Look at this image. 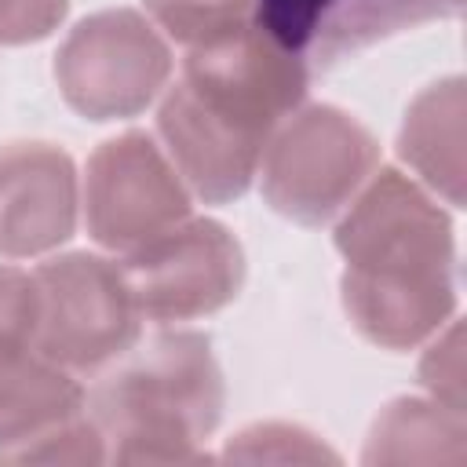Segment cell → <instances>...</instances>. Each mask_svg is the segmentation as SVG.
<instances>
[{
	"mask_svg": "<svg viewBox=\"0 0 467 467\" xmlns=\"http://www.w3.org/2000/svg\"><path fill=\"white\" fill-rule=\"evenodd\" d=\"M306 84L310 66L252 18L190 47L157 106V135L190 193L204 204L237 201L255 182L270 135L303 106Z\"/></svg>",
	"mask_w": 467,
	"mask_h": 467,
	"instance_id": "cell-1",
	"label": "cell"
},
{
	"mask_svg": "<svg viewBox=\"0 0 467 467\" xmlns=\"http://www.w3.org/2000/svg\"><path fill=\"white\" fill-rule=\"evenodd\" d=\"M339 296L361 339L412 350L456 314V237L449 212L423 182L376 168L339 212Z\"/></svg>",
	"mask_w": 467,
	"mask_h": 467,
	"instance_id": "cell-2",
	"label": "cell"
},
{
	"mask_svg": "<svg viewBox=\"0 0 467 467\" xmlns=\"http://www.w3.org/2000/svg\"><path fill=\"white\" fill-rule=\"evenodd\" d=\"M226 383L212 339L161 328L131 343L88 394V412L117 463H204L223 420Z\"/></svg>",
	"mask_w": 467,
	"mask_h": 467,
	"instance_id": "cell-3",
	"label": "cell"
},
{
	"mask_svg": "<svg viewBox=\"0 0 467 467\" xmlns=\"http://www.w3.org/2000/svg\"><path fill=\"white\" fill-rule=\"evenodd\" d=\"M379 168L376 135L339 106H303L281 120L259 161L263 201L299 223L325 226Z\"/></svg>",
	"mask_w": 467,
	"mask_h": 467,
	"instance_id": "cell-4",
	"label": "cell"
},
{
	"mask_svg": "<svg viewBox=\"0 0 467 467\" xmlns=\"http://www.w3.org/2000/svg\"><path fill=\"white\" fill-rule=\"evenodd\" d=\"M175 58L168 36L135 7L80 18L55 51V84L84 120H128L153 106Z\"/></svg>",
	"mask_w": 467,
	"mask_h": 467,
	"instance_id": "cell-5",
	"label": "cell"
},
{
	"mask_svg": "<svg viewBox=\"0 0 467 467\" xmlns=\"http://www.w3.org/2000/svg\"><path fill=\"white\" fill-rule=\"evenodd\" d=\"M36 325L33 347L66 372H102L142 328L117 259L99 252L51 255L33 270Z\"/></svg>",
	"mask_w": 467,
	"mask_h": 467,
	"instance_id": "cell-6",
	"label": "cell"
},
{
	"mask_svg": "<svg viewBox=\"0 0 467 467\" xmlns=\"http://www.w3.org/2000/svg\"><path fill=\"white\" fill-rule=\"evenodd\" d=\"M80 208L91 241L124 255L190 219L193 193L150 131H124L88 157Z\"/></svg>",
	"mask_w": 467,
	"mask_h": 467,
	"instance_id": "cell-7",
	"label": "cell"
},
{
	"mask_svg": "<svg viewBox=\"0 0 467 467\" xmlns=\"http://www.w3.org/2000/svg\"><path fill=\"white\" fill-rule=\"evenodd\" d=\"M117 263L139 317L153 325L208 317L234 303L244 285V248L219 219L190 215Z\"/></svg>",
	"mask_w": 467,
	"mask_h": 467,
	"instance_id": "cell-8",
	"label": "cell"
},
{
	"mask_svg": "<svg viewBox=\"0 0 467 467\" xmlns=\"http://www.w3.org/2000/svg\"><path fill=\"white\" fill-rule=\"evenodd\" d=\"M80 175L55 142L0 146V255L33 259L77 234Z\"/></svg>",
	"mask_w": 467,
	"mask_h": 467,
	"instance_id": "cell-9",
	"label": "cell"
},
{
	"mask_svg": "<svg viewBox=\"0 0 467 467\" xmlns=\"http://www.w3.org/2000/svg\"><path fill=\"white\" fill-rule=\"evenodd\" d=\"M84 412L88 394L73 372L44 358L33 339L0 343V463Z\"/></svg>",
	"mask_w": 467,
	"mask_h": 467,
	"instance_id": "cell-10",
	"label": "cell"
},
{
	"mask_svg": "<svg viewBox=\"0 0 467 467\" xmlns=\"http://www.w3.org/2000/svg\"><path fill=\"white\" fill-rule=\"evenodd\" d=\"M463 77H445L409 102L398 131L401 161L452 208H463Z\"/></svg>",
	"mask_w": 467,
	"mask_h": 467,
	"instance_id": "cell-11",
	"label": "cell"
},
{
	"mask_svg": "<svg viewBox=\"0 0 467 467\" xmlns=\"http://www.w3.org/2000/svg\"><path fill=\"white\" fill-rule=\"evenodd\" d=\"M463 412L434 398H394L372 420L365 463H463Z\"/></svg>",
	"mask_w": 467,
	"mask_h": 467,
	"instance_id": "cell-12",
	"label": "cell"
},
{
	"mask_svg": "<svg viewBox=\"0 0 467 467\" xmlns=\"http://www.w3.org/2000/svg\"><path fill=\"white\" fill-rule=\"evenodd\" d=\"M460 11H463V0H358L314 36V44L306 47V66L328 69L339 58L358 55L401 29H412L434 18H456Z\"/></svg>",
	"mask_w": 467,
	"mask_h": 467,
	"instance_id": "cell-13",
	"label": "cell"
},
{
	"mask_svg": "<svg viewBox=\"0 0 467 467\" xmlns=\"http://www.w3.org/2000/svg\"><path fill=\"white\" fill-rule=\"evenodd\" d=\"M150 22L182 51L208 44L252 18V0H142Z\"/></svg>",
	"mask_w": 467,
	"mask_h": 467,
	"instance_id": "cell-14",
	"label": "cell"
},
{
	"mask_svg": "<svg viewBox=\"0 0 467 467\" xmlns=\"http://www.w3.org/2000/svg\"><path fill=\"white\" fill-rule=\"evenodd\" d=\"M358 0H252V22L285 51H296L306 62L314 36L339 18Z\"/></svg>",
	"mask_w": 467,
	"mask_h": 467,
	"instance_id": "cell-15",
	"label": "cell"
},
{
	"mask_svg": "<svg viewBox=\"0 0 467 467\" xmlns=\"http://www.w3.org/2000/svg\"><path fill=\"white\" fill-rule=\"evenodd\" d=\"M226 460H336V452L296 423H252L226 441Z\"/></svg>",
	"mask_w": 467,
	"mask_h": 467,
	"instance_id": "cell-16",
	"label": "cell"
},
{
	"mask_svg": "<svg viewBox=\"0 0 467 467\" xmlns=\"http://www.w3.org/2000/svg\"><path fill=\"white\" fill-rule=\"evenodd\" d=\"M420 383L434 401L463 412V325L456 317L431 336L420 358Z\"/></svg>",
	"mask_w": 467,
	"mask_h": 467,
	"instance_id": "cell-17",
	"label": "cell"
},
{
	"mask_svg": "<svg viewBox=\"0 0 467 467\" xmlns=\"http://www.w3.org/2000/svg\"><path fill=\"white\" fill-rule=\"evenodd\" d=\"M66 11L69 0H0V44H36L62 26Z\"/></svg>",
	"mask_w": 467,
	"mask_h": 467,
	"instance_id": "cell-18",
	"label": "cell"
},
{
	"mask_svg": "<svg viewBox=\"0 0 467 467\" xmlns=\"http://www.w3.org/2000/svg\"><path fill=\"white\" fill-rule=\"evenodd\" d=\"M36 325V281L33 274L0 263V343L33 339Z\"/></svg>",
	"mask_w": 467,
	"mask_h": 467,
	"instance_id": "cell-19",
	"label": "cell"
}]
</instances>
